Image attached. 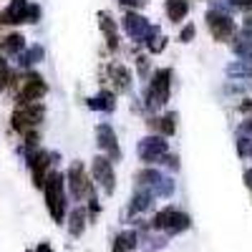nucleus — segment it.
I'll use <instances>...</instances> for the list:
<instances>
[{
    "mask_svg": "<svg viewBox=\"0 0 252 252\" xmlns=\"http://www.w3.org/2000/svg\"><path fill=\"white\" fill-rule=\"evenodd\" d=\"M169 89H172V71L169 68H161L154 73L152 78V86H149V94H146V101H149L152 109H159L169 101Z\"/></svg>",
    "mask_w": 252,
    "mask_h": 252,
    "instance_id": "7ed1b4c3",
    "label": "nucleus"
},
{
    "mask_svg": "<svg viewBox=\"0 0 252 252\" xmlns=\"http://www.w3.org/2000/svg\"><path fill=\"white\" fill-rule=\"evenodd\" d=\"M124 31L131 35V40H146L149 38V33H152V26H149V20H146L144 15H139V13H126V18H124Z\"/></svg>",
    "mask_w": 252,
    "mask_h": 252,
    "instance_id": "9d476101",
    "label": "nucleus"
},
{
    "mask_svg": "<svg viewBox=\"0 0 252 252\" xmlns=\"http://www.w3.org/2000/svg\"><path fill=\"white\" fill-rule=\"evenodd\" d=\"M43 192H46V204L48 212L53 217V222H63V215H66V194H63V174L51 172L43 179Z\"/></svg>",
    "mask_w": 252,
    "mask_h": 252,
    "instance_id": "f257e3e1",
    "label": "nucleus"
},
{
    "mask_svg": "<svg viewBox=\"0 0 252 252\" xmlns=\"http://www.w3.org/2000/svg\"><path fill=\"white\" fill-rule=\"evenodd\" d=\"M146 68H149V63H146V58H139V73H146Z\"/></svg>",
    "mask_w": 252,
    "mask_h": 252,
    "instance_id": "473e14b6",
    "label": "nucleus"
},
{
    "mask_svg": "<svg viewBox=\"0 0 252 252\" xmlns=\"http://www.w3.org/2000/svg\"><path fill=\"white\" fill-rule=\"evenodd\" d=\"M146 43H149V51H152V53H159V51L166 48V35H164V33H157V31L152 28L149 38H146Z\"/></svg>",
    "mask_w": 252,
    "mask_h": 252,
    "instance_id": "4be33fe9",
    "label": "nucleus"
},
{
    "mask_svg": "<svg viewBox=\"0 0 252 252\" xmlns=\"http://www.w3.org/2000/svg\"><path fill=\"white\" fill-rule=\"evenodd\" d=\"M48 86H46V81L43 76H38V73H28L23 81H20V91H18V103H35L46 96Z\"/></svg>",
    "mask_w": 252,
    "mask_h": 252,
    "instance_id": "39448f33",
    "label": "nucleus"
},
{
    "mask_svg": "<svg viewBox=\"0 0 252 252\" xmlns=\"http://www.w3.org/2000/svg\"><path fill=\"white\" fill-rule=\"evenodd\" d=\"M0 63H3V61H0Z\"/></svg>",
    "mask_w": 252,
    "mask_h": 252,
    "instance_id": "4c0bfd02",
    "label": "nucleus"
},
{
    "mask_svg": "<svg viewBox=\"0 0 252 252\" xmlns=\"http://www.w3.org/2000/svg\"><path fill=\"white\" fill-rule=\"evenodd\" d=\"M96 139H98V149L103 154H109L111 161H116L121 157V149H119V144H116V134L109 124H98V129H96Z\"/></svg>",
    "mask_w": 252,
    "mask_h": 252,
    "instance_id": "9b49d317",
    "label": "nucleus"
},
{
    "mask_svg": "<svg viewBox=\"0 0 252 252\" xmlns=\"http://www.w3.org/2000/svg\"><path fill=\"white\" fill-rule=\"evenodd\" d=\"M250 23H252V18H250Z\"/></svg>",
    "mask_w": 252,
    "mask_h": 252,
    "instance_id": "e433bc0d",
    "label": "nucleus"
},
{
    "mask_svg": "<svg viewBox=\"0 0 252 252\" xmlns=\"http://www.w3.org/2000/svg\"><path fill=\"white\" fill-rule=\"evenodd\" d=\"M166 141H164V136H146V139H141L139 141V157L144 159V161H159L164 154H166Z\"/></svg>",
    "mask_w": 252,
    "mask_h": 252,
    "instance_id": "1a4fd4ad",
    "label": "nucleus"
},
{
    "mask_svg": "<svg viewBox=\"0 0 252 252\" xmlns=\"http://www.w3.org/2000/svg\"><path fill=\"white\" fill-rule=\"evenodd\" d=\"M68 187H71V194L81 202V199H91L94 197V184L89 182V177H86V169L76 161V164H71V169H68Z\"/></svg>",
    "mask_w": 252,
    "mask_h": 252,
    "instance_id": "423d86ee",
    "label": "nucleus"
},
{
    "mask_svg": "<svg viewBox=\"0 0 252 252\" xmlns=\"http://www.w3.org/2000/svg\"><path fill=\"white\" fill-rule=\"evenodd\" d=\"M237 149H240L242 157H250V154H252V141H250V139H240V146H237Z\"/></svg>",
    "mask_w": 252,
    "mask_h": 252,
    "instance_id": "c756f323",
    "label": "nucleus"
},
{
    "mask_svg": "<svg viewBox=\"0 0 252 252\" xmlns=\"http://www.w3.org/2000/svg\"><path fill=\"white\" fill-rule=\"evenodd\" d=\"M250 157H252V154H250Z\"/></svg>",
    "mask_w": 252,
    "mask_h": 252,
    "instance_id": "58836bf2",
    "label": "nucleus"
},
{
    "mask_svg": "<svg viewBox=\"0 0 252 252\" xmlns=\"http://www.w3.org/2000/svg\"><path fill=\"white\" fill-rule=\"evenodd\" d=\"M48 154L46 152H33L31 154V172H33V184L40 189L46 179V169H48Z\"/></svg>",
    "mask_w": 252,
    "mask_h": 252,
    "instance_id": "ddd939ff",
    "label": "nucleus"
},
{
    "mask_svg": "<svg viewBox=\"0 0 252 252\" xmlns=\"http://www.w3.org/2000/svg\"><path fill=\"white\" fill-rule=\"evenodd\" d=\"M114 96L106 94V91H101L96 98H91V109H103V111H114Z\"/></svg>",
    "mask_w": 252,
    "mask_h": 252,
    "instance_id": "412c9836",
    "label": "nucleus"
},
{
    "mask_svg": "<svg viewBox=\"0 0 252 252\" xmlns=\"http://www.w3.org/2000/svg\"><path fill=\"white\" fill-rule=\"evenodd\" d=\"M38 252H51V245H40V247H38Z\"/></svg>",
    "mask_w": 252,
    "mask_h": 252,
    "instance_id": "c9c22d12",
    "label": "nucleus"
},
{
    "mask_svg": "<svg viewBox=\"0 0 252 252\" xmlns=\"http://www.w3.org/2000/svg\"><path fill=\"white\" fill-rule=\"evenodd\" d=\"M245 182H247V187L252 189V169H247V172H245Z\"/></svg>",
    "mask_w": 252,
    "mask_h": 252,
    "instance_id": "f704fd0d",
    "label": "nucleus"
},
{
    "mask_svg": "<svg viewBox=\"0 0 252 252\" xmlns=\"http://www.w3.org/2000/svg\"><path fill=\"white\" fill-rule=\"evenodd\" d=\"M0 46H3L5 53H20V51L26 48V38L20 35V33H10V35L3 38V43H0Z\"/></svg>",
    "mask_w": 252,
    "mask_h": 252,
    "instance_id": "aec40b11",
    "label": "nucleus"
},
{
    "mask_svg": "<svg viewBox=\"0 0 252 252\" xmlns=\"http://www.w3.org/2000/svg\"><path fill=\"white\" fill-rule=\"evenodd\" d=\"M38 18H40V8H38V5H28V18H26V23H38Z\"/></svg>",
    "mask_w": 252,
    "mask_h": 252,
    "instance_id": "c85d7f7f",
    "label": "nucleus"
},
{
    "mask_svg": "<svg viewBox=\"0 0 252 252\" xmlns=\"http://www.w3.org/2000/svg\"><path fill=\"white\" fill-rule=\"evenodd\" d=\"M207 28L215 40H229L235 35V20L220 10H209L207 13Z\"/></svg>",
    "mask_w": 252,
    "mask_h": 252,
    "instance_id": "0eeeda50",
    "label": "nucleus"
},
{
    "mask_svg": "<svg viewBox=\"0 0 252 252\" xmlns=\"http://www.w3.org/2000/svg\"><path fill=\"white\" fill-rule=\"evenodd\" d=\"M242 131H245V134H252V119H247V121L242 124Z\"/></svg>",
    "mask_w": 252,
    "mask_h": 252,
    "instance_id": "72a5a7b5",
    "label": "nucleus"
},
{
    "mask_svg": "<svg viewBox=\"0 0 252 252\" xmlns=\"http://www.w3.org/2000/svg\"><path fill=\"white\" fill-rule=\"evenodd\" d=\"M159 179H161V174H159L157 169H144V172L139 174V184H141L144 189H154Z\"/></svg>",
    "mask_w": 252,
    "mask_h": 252,
    "instance_id": "b1692460",
    "label": "nucleus"
},
{
    "mask_svg": "<svg viewBox=\"0 0 252 252\" xmlns=\"http://www.w3.org/2000/svg\"><path fill=\"white\" fill-rule=\"evenodd\" d=\"M136 245H139V235L134 232V229H129V232H121L114 240V250L111 252H134Z\"/></svg>",
    "mask_w": 252,
    "mask_h": 252,
    "instance_id": "2eb2a0df",
    "label": "nucleus"
},
{
    "mask_svg": "<svg viewBox=\"0 0 252 252\" xmlns=\"http://www.w3.org/2000/svg\"><path fill=\"white\" fill-rule=\"evenodd\" d=\"M91 172H94V179L101 184L103 192H106V194H114V189H116L114 161L106 159V157H96V159H94V166H91Z\"/></svg>",
    "mask_w": 252,
    "mask_h": 252,
    "instance_id": "6e6552de",
    "label": "nucleus"
},
{
    "mask_svg": "<svg viewBox=\"0 0 252 252\" xmlns=\"http://www.w3.org/2000/svg\"><path fill=\"white\" fill-rule=\"evenodd\" d=\"M83 229H86V212L78 207V209H73L71 212V222H68V232L73 235V237H81L83 235Z\"/></svg>",
    "mask_w": 252,
    "mask_h": 252,
    "instance_id": "a211bd4d",
    "label": "nucleus"
},
{
    "mask_svg": "<svg viewBox=\"0 0 252 252\" xmlns=\"http://www.w3.org/2000/svg\"><path fill=\"white\" fill-rule=\"evenodd\" d=\"M149 204H152V192H144L141 194H136L134 197V202H131V215H136V212H144V209H149Z\"/></svg>",
    "mask_w": 252,
    "mask_h": 252,
    "instance_id": "5701e85b",
    "label": "nucleus"
},
{
    "mask_svg": "<svg viewBox=\"0 0 252 252\" xmlns=\"http://www.w3.org/2000/svg\"><path fill=\"white\" fill-rule=\"evenodd\" d=\"M172 192H174V182H172V179H164V177H161V179L157 182V187H154V194H161V197H169Z\"/></svg>",
    "mask_w": 252,
    "mask_h": 252,
    "instance_id": "393cba45",
    "label": "nucleus"
},
{
    "mask_svg": "<svg viewBox=\"0 0 252 252\" xmlns=\"http://www.w3.org/2000/svg\"><path fill=\"white\" fill-rule=\"evenodd\" d=\"M192 227V220H189L187 212L182 209H174V207H164L161 212L154 217V229H164L166 235H179L184 229Z\"/></svg>",
    "mask_w": 252,
    "mask_h": 252,
    "instance_id": "f03ea898",
    "label": "nucleus"
},
{
    "mask_svg": "<svg viewBox=\"0 0 252 252\" xmlns=\"http://www.w3.org/2000/svg\"><path fill=\"white\" fill-rule=\"evenodd\" d=\"M40 119H43V106L35 101V103H18V109L13 114V129L28 134L33 126L40 124Z\"/></svg>",
    "mask_w": 252,
    "mask_h": 252,
    "instance_id": "20e7f679",
    "label": "nucleus"
},
{
    "mask_svg": "<svg viewBox=\"0 0 252 252\" xmlns=\"http://www.w3.org/2000/svg\"><path fill=\"white\" fill-rule=\"evenodd\" d=\"M232 5L240 8V10H250L252 8V0H232Z\"/></svg>",
    "mask_w": 252,
    "mask_h": 252,
    "instance_id": "7c9ffc66",
    "label": "nucleus"
},
{
    "mask_svg": "<svg viewBox=\"0 0 252 252\" xmlns=\"http://www.w3.org/2000/svg\"><path fill=\"white\" fill-rule=\"evenodd\" d=\"M119 3H121V5H131V8H141L146 0H119Z\"/></svg>",
    "mask_w": 252,
    "mask_h": 252,
    "instance_id": "2f4dec72",
    "label": "nucleus"
},
{
    "mask_svg": "<svg viewBox=\"0 0 252 252\" xmlns=\"http://www.w3.org/2000/svg\"><path fill=\"white\" fill-rule=\"evenodd\" d=\"M149 126L154 131H159V136H172L177 124H174V114H166V116H159V119H152Z\"/></svg>",
    "mask_w": 252,
    "mask_h": 252,
    "instance_id": "f3484780",
    "label": "nucleus"
},
{
    "mask_svg": "<svg viewBox=\"0 0 252 252\" xmlns=\"http://www.w3.org/2000/svg\"><path fill=\"white\" fill-rule=\"evenodd\" d=\"M166 18L172 20V23H182V18L189 13V3L187 0H166Z\"/></svg>",
    "mask_w": 252,
    "mask_h": 252,
    "instance_id": "dca6fc26",
    "label": "nucleus"
},
{
    "mask_svg": "<svg viewBox=\"0 0 252 252\" xmlns=\"http://www.w3.org/2000/svg\"><path fill=\"white\" fill-rule=\"evenodd\" d=\"M194 33H197V28H194L192 23H189V26H184V31L179 33V40H182V43H189V40L194 38Z\"/></svg>",
    "mask_w": 252,
    "mask_h": 252,
    "instance_id": "cd10ccee",
    "label": "nucleus"
},
{
    "mask_svg": "<svg viewBox=\"0 0 252 252\" xmlns=\"http://www.w3.org/2000/svg\"><path fill=\"white\" fill-rule=\"evenodd\" d=\"M40 58H43V48H40V46H33V48L23 56V61H20V63H23V66H33V63H38Z\"/></svg>",
    "mask_w": 252,
    "mask_h": 252,
    "instance_id": "a878e982",
    "label": "nucleus"
},
{
    "mask_svg": "<svg viewBox=\"0 0 252 252\" xmlns=\"http://www.w3.org/2000/svg\"><path fill=\"white\" fill-rule=\"evenodd\" d=\"M111 78H114V83H116L119 91H129V86H131V73H129V68L111 66Z\"/></svg>",
    "mask_w": 252,
    "mask_h": 252,
    "instance_id": "6ab92c4d",
    "label": "nucleus"
},
{
    "mask_svg": "<svg viewBox=\"0 0 252 252\" xmlns=\"http://www.w3.org/2000/svg\"><path fill=\"white\" fill-rule=\"evenodd\" d=\"M28 0H13V3L0 13V23L5 26H15V23H26L28 18Z\"/></svg>",
    "mask_w": 252,
    "mask_h": 252,
    "instance_id": "f8f14e48",
    "label": "nucleus"
},
{
    "mask_svg": "<svg viewBox=\"0 0 252 252\" xmlns=\"http://www.w3.org/2000/svg\"><path fill=\"white\" fill-rule=\"evenodd\" d=\"M10 83H13V73H10V68L0 63V91H3V89H8Z\"/></svg>",
    "mask_w": 252,
    "mask_h": 252,
    "instance_id": "bb28decb",
    "label": "nucleus"
},
{
    "mask_svg": "<svg viewBox=\"0 0 252 252\" xmlns=\"http://www.w3.org/2000/svg\"><path fill=\"white\" fill-rule=\"evenodd\" d=\"M98 26L103 31V35H106V43L111 51L119 48V26H116V20L109 15V13H98Z\"/></svg>",
    "mask_w": 252,
    "mask_h": 252,
    "instance_id": "4468645a",
    "label": "nucleus"
}]
</instances>
